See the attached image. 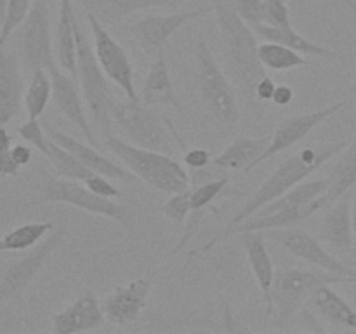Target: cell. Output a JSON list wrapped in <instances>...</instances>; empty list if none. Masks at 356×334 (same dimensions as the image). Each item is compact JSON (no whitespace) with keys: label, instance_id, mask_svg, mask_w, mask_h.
I'll use <instances>...</instances> for the list:
<instances>
[{"label":"cell","instance_id":"obj_1","mask_svg":"<svg viewBox=\"0 0 356 334\" xmlns=\"http://www.w3.org/2000/svg\"><path fill=\"white\" fill-rule=\"evenodd\" d=\"M221 38L222 58L232 79L245 93L254 94L256 84L266 75L259 61V44L254 30L238 16L233 0H214L212 3Z\"/></svg>","mask_w":356,"mask_h":334},{"label":"cell","instance_id":"obj_2","mask_svg":"<svg viewBox=\"0 0 356 334\" xmlns=\"http://www.w3.org/2000/svg\"><path fill=\"white\" fill-rule=\"evenodd\" d=\"M350 139H341V141H332V143H323L318 146H308V148L301 150L296 155L289 157L285 162H282L277 169L271 173V176L250 195L249 200L240 207V211L236 212L232 218V221L228 223V226H236L238 223L245 221L247 218L256 214L261 207H264L266 204L273 202L275 198L282 197L284 193H287L291 188H294L296 184H299L301 181H305L306 177L312 176L313 173H316L318 169H322V166H325L332 157L339 155L344 148L348 146Z\"/></svg>","mask_w":356,"mask_h":334},{"label":"cell","instance_id":"obj_3","mask_svg":"<svg viewBox=\"0 0 356 334\" xmlns=\"http://www.w3.org/2000/svg\"><path fill=\"white\" fill-rule=\"evenodd\" d=\"M104 145L138 180L153 190L167 195L190 190L191 180L188 173L177 160L167 153L143 148L134 143L117 138L111 132L104 134Z\"/></svg>","mask_w":356,"mask_h":334},{"label":"cell","instance_id":"obj_4","mask_svg":"<svg viewBox=\"0 0 356 334\" xmlns=\"http://www.w3.org/2000/svg\"><path fill=\"white\" fill-rule=\"evenodd\" d=\"M195 63H197V84L205 110L216 124L226 132L233 131L240 120V106L235 87L228 79L211 47L204 38L195 44Z\"/></svg>","mask_w":356,"mask_h":334},{"label":"cell","instance_id":"obj_5","mask_svg":"<svg viewBox=\"0 0 356 334\" xmlns=\"http://www.w3.org/2000/svg\"><path fill=\"white\" fill-rule=\"evenodd\" d=\"M40 186L35 204H68L89 214L113 219L125 232L132 233V216L127 205L118 204L113 198L101 197L90 191L76 180L54 176L47 170H38Z\"/></svg>","mask_w":356,"mask_h":334},{"label":"cell","instance_id":"obj_6","mask_svg":"<svg viewBox=\"0 0 356 334\" xmlns=\"http://www.w3.org/2000/svg\"><path fill=\"white\" fill-rule=\"evenodd\" d=\"M75 37H76V82L82 89L83 100L90 111L94 124L99 129L101 134L110 132L111 111H113L117 96L111 89V82L106 73L101 68L96 58L94 47L87 40L86 33L80 28L79 19L75 21Z\"/></svg>","mask_w":356,"mask_h":334},{"label":"cell","instance_id":"obj_7","mask_svg":"<svg viewBox=\"0 0 356 334\" xmlns=\"http://www.w3.org/2000/svg\"><path fill=\"white\" fill-rule=\"evenodd\" d=\"M355 278L332 271L302 270V268H282L275 273L273 291V315L280 329H285L292 317L309 301L316 289L322 285L355 284Z\"/></svg>","mask_w":356,"mask_h":334},{"label":"cell","instance_id":"obj_8","mask_svg":"<svg viewBox=\"0 0 356 334\" xmlns=\"http://www.w3.org/2000/svg\"><path fill=\"white\" fill-rule=\"evenodd\" d=\"M111 118L122 134L129 139V143L143 146V148L156 150L167 155L174 152L172 138H179L174 125L167 124V118L163 120L153 106H148L139 101H117L111 111Z\"/></svg>","mask_w":356,"mask_h":334},{"label":"cell","instance_id":"obj_9","mask_svg":"<svg viewBox=\"0 0 356 334\" xmlns=\"http://www.w3.org/2000/svg\"><path fill=\"white\" fill-rule=\"evenodd\" d=\"M87 23H89L90 33H92V47L96 58L110 82L115 84L127 100L139 101L134 84V66H132L127 51L122 47L120 42L115 40L104 23H101L94 14L87 13Z\"/></svg>","mask_w":356,"mask_h":334},{"label":"cell","instance_id":"obj_10","mask_svg":"<svg viewBox=\"0 0 356 334\" xmlns=\"http://www.w3.org/2000/svg\"><path fill=\"white\" fill-rule=\"evenodd\" d=\"M21 56L28 70L45 68L54 63L49 0H33L28 16L19 24Z\"/></svg>","mask_w":356,"mask_h":334},{"label":"cell","instance_id":"obj_11","mask_svg":"<svg viewBox=\"0 0 356 334\" xmlns=\"http://www.w3.org/2000/svg\"><path fill=\"white\" fill-rule=\"evenodd\" d=\"M268 237L280 247H284L292 256L306 261L312 267H316L325 271H332V273L337 275H344V277H351L356 280L355 268L348 267L336 254L327 250L322 246V240L313 237L309 232L291 226V228L271 230Z\"/></svg>","mask_w":356,"mask_h":334},{"label":"cell","instance_id":"obj_12","mask_svg":"<svg viewBox=\"0 0 356 334\" xmlns=\"http://www.w3.org/2000/svg\"><path fill=\"white\" fill-rule=\"evenodd\" d=\"M327 207V198L325 195L318 197L316 200L309 202L306 205H298V207H285L278 209V211L270 212V214L263 216H250L245 221L238 223L236 226H226L222 232L216 233L204 247H200L198 253H209V250L214 249L216 246H219L221 242H225L226 239L235 235H242V233L249 232H271V230L278 228H291V226L299 225L305 219L312 218L315 212L322 211Z\"/></svg>","mask_w":356,"mask_h":334},{"label":"cell","instance_id":"obj_13","mask_svg":"<svg viewBox=\"0 0 356 334\" xmlns=\"http://www.w3.org/2000/svg\"><path fill=\"white\" fill-rule=\"evenodd\" d=\"M346 106V101H337V103L329 104L325 108H320V110L308 111V113H299L292 115V117L284 118L280 124L275 127L273 136L268 141L266 148L263 150L259 157L256 159V162L250 166L249 170H252L254 167H257L259 164L266 162V160L273 159L278 153L285 152V150L292 148L298 143H301L302 139L308 138L312 134V131H315L322 122H325L327 118H330L332 115H336L337 111H341Z\"/></svg>","mask_w":356,"mask_h":334},{"label":"cell","instance_id":"obj_14","mask_svg":"<svg viewBox=\"0 0 356 334\" xmlns=\"http://www.w3.org/2000/svg\"><path fill=\"white\" fill-rule=\"evenodd\" d=\"M65 230H58L44 240L40 246H35L26 256L10 263L0 277V305L10 299H16L26 291L28 285L35 280L44 264L51 260L54 250L61 244Z\"/></svg>","mask_w":356,"mask_h":334},{"label":"cell","instance_id":"obj_15","mask_svg":"<svg viewBox=\"0 0 356 334\" xmlns=\"http://www.w3.org/2000/svg\"><path fill=\"white\" fill-rule=\"evenodd\" d=\"M209 13H214V7H198V9L179 10L172 14H149L129 24V31L146 51L159 52L165 47L169 38L176 31L198 17L207 16Z\"/></svg>","mask_w":356,"mask_h":334},{"label":"cell","instance_id":"obj_16","mask_svg":"<svg viewBox=\"0 0 356 334\" xmlns=\"http://www.w3.org/2000/svg\"><path fill=\"white\" fill-rule=\"evenodd\" d=\"M47 72L52 80V100H54L59 113L66 120L72 122L90 145H94L96 143V136H94L89 118H87L82 96H80V86L76 84V80L70 73L63 72L56 63H52L49 66Z\"/></svg>","mask_w":356,"mask_h":334},{"label":"cell","instance_id":"obj_17","mask_svg":"<svg viewBox=\"0 0 356 334\" xmlns=\"http://www.w3.org/2000/svg\"><path fill=\"white\" fill-rule=\"evenodd\" d=\"M149 291H152V280L148 277L134 278L125 285L113 289L103 303L106 320L117 326L136 322L145 310Z\"/></svg>","mask_w":356,"mask_h":334},{"label":"cell","instance_id":"obj_18","mask_svg":"<svg viewBox=\"0 0 356 334\" xmlns=\"http://www.w3.org/2000/svg\"><path fill=\"white\" fill-rule=\"evenodd\" d=\"M327 209L329 211L320 226V240L325 242L336 256H351L356 244L351 221V195H343Z\"/></svg>","mask_w":356,"mask_h":334},{"label":"cell","instance_id":"obj_19","mask_svg":"<svg viewBox=\"0 0 356 334\" xmlns=\"http://www.w3.org/2000/svg\"><path fill=\"white\" fill-rule=\"evenodd\" d=\"M104 319L106 317H104L103 305L97 299L96 292L87 291L80 298H76L72 305L51 317L52 333L75 334L94 331L103 324Z\"/></svg>","mask_w":356,"mask_h":334},{"label":"cell","instance_id":"obj_20","mask_svg":"<svg viewBox=\"0 0 356 334\" xmlns=\"http://www.w3.org/2000/svg\"><path fill=\"white\" fill-rule=\"evenodd\" d=\"M44 127L52 141H56L58 145H61L63 148L72 152L73 155H75L87 169L92 170V173L103 174V176L115 181H125V183H134V181L138 180L131 170L115 164L113 160H110L106 155H103V153H99L97 150H94L92 146L79 141V139H75L73 136H68L66 132L59 131V129L52 127L51 124H45Z\"/></svg>","mask_w":356,"mask_h":334},{"label":"cell","instance_id":"obj_21","mask_svg":"<svg viewBox=\"0 0 356 334\" xmlns=\"http://www.w3.org/2000/svg\"><path fill=\"white\" fill-rule=\"evenodd\" d=\"M242 246L245 249L249 267L252 270L254 278L257 282L261 296L264 303V315H273V299H271V291H273L275 282V263L271 260V254L266 247V239L264 232H249L242 233Z\"/></svg>","mask_w":356,"mask_h":334},{"label":"cell","instance_id":"obj_22","mask_svg":"<svg viewBox=\"0 0 356 334\" xmlns=\"http://www.w3.org/2000/svg\"><path fill=\"white\" fill-rule=\"evenodd\" d=\"M23 77L16 52L0 47V125L17 117L23 101Z\"/></svg>","mask_w":356,"mask_h":334},{"label":"cell","instance_id":"obj_23","mask_svg":"<svg viewBox=\"0 0 356 334\" xmlns=\"http://www.w3.org/2000/svg\"><path fill=\"white\" fill-rule=\"evenodd\" d=\"M139 100H141V103L148 104V106H172L179 111L183 110L176 89H174L172 79H170L169 65H167L163 49L156 52L155 59L149 65L146 79L143 82Z\"/></svg>","mask_w":356,"mask_h":334},{"label":"cell","instance_id":"obj_24","mask_svg":"<svg viewBox=\"0 0 356 334\" xmlns=\"http://www.w3.org/2000/svg\"><path fill=\"white\" fill-rule=\"evenodd\" d=\"M89 14L101 23L117 24L129 16L152 7H176L184 0H76Z\"/></svg>","mask_w":356,"mask_h":334},{"label":"cell","instance_id":"obj_25","mask_svg":"<svg viewBox=\"0 0 356 334\" xmlns=\"http://www.w3.org/2000/svg\"><path fill=\"white\" fill-rule=\"evenodd\" d=\"M76 14L72 0H59V16L56 23L54 49L58 65L63 72L70 73L76 80Z\"/></svg>","mask_w":356,"mask_h":334},{"label":"cell","instance_id":"obj_26","mask_svg":"<svg viewBox=\"0 0 356 334\" xmlns=\"http://www.w3.org/2000/svg\"><path fill=\"white\" fill-rule=\"evenodd\" d=\"M309 306L323 322H329L339 329L356 331V310L339 292L334 291L332 285H322L316 289L315 294L309 298Z\"/></svg>","mask_w":356,"mask_h":334},{"label":"cell","instance_id":"obj_27","mask_svg":"<svg viewBox=\"0 0 356 334\" xmlns=\"http://www.w3.org/2000/svg\"><path fill=\"white\" fill-rule=\"evenodd\" d=\"M266 145L268 141H264L263 138L238 136L219 155L212 159V166L222 170H245V173H249L250 166L263 153Z\"/></svg>","mask_w":356,"mask_h":334},{"label":"cell","instance_id":"obj_28","mask_svg":"<svg viewBox=\"0 0 356 334\" xmlns=\"http://www.w3.org/2000/svg\"><path fill=\"white\" fill-rule=\"evenodd\" d=\"M254 33L257 37H261L263 40L268 42H278V44H284L287 47L294 49V51L301 52L305 56H313V58H323V59H341L339 52L332 51V49L325 47V45H320L316 42H312L309 38H306L305 35L298 33L292 28H275L270 24L263 23L259 26L252 28Z\"/></svg>","mask_w":356,"mask_h":334},{"label":"cell","instance_id":"obj_29","mask_svg":"<svg viewBox=\"0 0 356 334\" xmlns=\"http://www.w3.org/2000/svg\"><path fill=\"white\" fill-rule=\"evenodd\" d=\"M356 184V132L350 139L346 148L341 152L339 160L332 167L329 176V188H327V207L334 204L337 198L346 195ZM325 207V209H327Z\"/></svg>","mask_w":356,"mask_h":334},{"label":"cell","instance_id":"obj_30","mask_svg":"<svg viewBox=\"0 0 356 334\" xmlns=\"http://www.w3.org/2000/svg\"><path fill=\"white\" fill-rule=\"evenodd\" d=\"M54 230L51 221H28L0 237V253H23L33 249L49 232Z\"/></svg>","mask_w":356,"mask_h":334},{"label":"cell","instance_id":"obj_31","mask_svg":"<svg viewBox=\"0 0 356 334\" xmlns=\"http://www.w3.org/2000/svg\"><path fill=\"white\" fill-rule=\"evenodd\" d=\"M327 188H329V180H315V181H301L299 184H296L294 188L284 193L282 197L275 198L273 202L266 204L264 207H261L259 211L254 216H263L270 214V212L278 211V209L285 207H298V205H306L309 202L316 200L318 197L327 193Z\"/></svg>","mask_w":356,"mask_h":334},{"label":"cell","instance_id":"obj_32","mask_svg":"<svg viewBox=\"0 0 356 334\" xmlns=\"http://www.w3.org/2000/svg\"><path fill=\"white\" fill-rule=\"evenodd\" d=\"M257 54H259L261 65L270 72H291V70L308 66V59L305 58V54L278 42L264 40V44H259Z\"/></svg>","mask_w":356,"mask_h":334},{"label":"cell","instance_id":"obj_33","mask_svg":"<svg viewBox=\"0 0 356 334\" xmlns=\"http://www.w3.org/2000/svg\"><path fill=\"white\" fill-rule=\"evenodd\" d=\"M52 97V80L45 68H37L31 72V80L24 93L23 103L26 108L28 118H40Z\"/></svg>","mask_w":356,"mask_h":334},{"label":"cell","instance_id":"obj_34","mask_svg":"<svg viewBox=\"0 0 356 334\" xmlns=\"http://www.w3.org/2000/svg\"><path fill=\"white\" fill-rule=\"evenodd\" d=\"M45 159L54 166L56 173L63 177H70V180L83 181L86 177H89L92 174V170L87 169L72 152H68L66 148H63L61 145H58L56 141H52L49 138V146L47 152H45Z\"/></svg>","mask_w":356,"mask_h":334},{"label":"cell","instance_id":"obj_35","mask_svg":"<svg viewBox=\"0 0 356 334\" xmlns=\"http://www.w3.org/2000/svg\"><path fill=\"white\" fill-rule=\"evenodd\" d=\"M226 186H228V177L226 176H218L214 180L195 184L191 188V211L211 207L212 202L225 193Z\"/></svg>","mask_w":356,"mask_h":334},{"label":"cell","instance_id":"obj_36","mask_svg":"<svg viewBox=\"0 0 356 334\" xmlns=\"http://www.w3.org/2000/svg\"><path fill=\"white\" fill-rule=\"evenodd\" d=\"M31 2H33V0H9V2H7L6 19L0 24V47L6 45V42L9 40L13 31L16 30V28H19V24L24 21V17L28 16Z\"/></svg>","mask_w":356,"mask_h":334},{"label":"cell","instance_id":"obj_37","mask_svg":"<svg viewBox=\"0 0 356 334\" xmlns=\"http://www.w3.org/2000/svg\"><path fill=\"white\" fill-rule=\"evenodd\" d=\"M162 212L172 225H184L191 212V188L170 195L165 204H163Z\"/></svg>","mask_w":356,"mask_h":334},{"label":"cell","instance_id":"obj_38","mask_svg":"<svg viewBox=\"0 0 356 334\" xmlns=\"http://www.w3.org/2000/svg\"><path fill=\"white\" fill-rule=\"evenodd\" d=\"M17 134H19L24 141L30 143L33 148H37L42 155H45L49 146V136L47 132H45V127L40 125L38 118H28L23 125H19Z\"/></svg>","mask_w":356,"mask_h":334},{"label":"cell","instance_id":"obj_39","mask_svg":"<svg viewBox=\"0 0 356 334\" xmlns=\"http://www.w3.org/2000/svg\"><path fill=\"white\" fill-rule=\"evenodd\" d=\"M264 23L275 28H292L291 9L285 0H264Z\"/></svg>","mask_w":356,"mask_h":334},{"label":"cell","instance_id":"obj_40","mask_svg":"<svg viewBox=\"0 0 356 334\" xmlns=\"http://www.w3.org/2000/svg\"><path fill=\"white\" fill-rule=\"evenodd\" d=\"M233 6L250 28L264 23V0H233Z\"/></svg>","mask_w":356,"mask_h":334},{"label":"cell","instance_id":"obj_41","mask_svg":"<svg viewBox=\"0 0 356 334\" xmlns=\"http://www.w3.org/2000/svg\"><path fill=\"white\" fill-rule=\"evenodd\" d=\"M82 183L86 184L90 191H94L96 195H101V197H108V198L120 197V190L111 183L110 177L103 176V174L92 173L89 177H86Z\"/></svg>","mask_w":356,"mask_h":334},{"label":"cell","instance_id":"obj_42","mask_svg":"<svg viewBox=\"0 0 356 334\" xmlns=\"http://www.w3.org/2000/svg\"><path fill=\"white\" fill-rule=\"evenodd\" d=\"M212 159L214 157L211 155V152L205 148H191L186 150L183 155L184 166L190 167L191 170L204 169V167H209L212 164Z\"/></svg>","mask_w":356,"mask_h":334},{"label":"cell","instance_id":"obj_43","mask_svg":"<svg viewBox=\"0 0 356 334\" xmlns=\"http://www.w3.org/2000/svg\"><path fill=\"white\" fill-rule=\"evenodd\" d=\"M275 89H277L275 80L264 75L263 79L256 84V87H254V96H256L259 101H263V103H268V101L273 100Z\"/></svg>","mask_w":356,"mask_h":334},{"label":"cell","instance_id":"obj_44","mask_svg":"<svg viewBox=\"0 0 356 334\" xmlns=\"http://www.w3.org/2000/svg\"><path fill=\"white\" fill-rule=\"evenodd\" d=\"M10 155H13V160L17 164V166L24 167L31 162L33 152H31L30 146L26 145H14L13 150H10Z\"/></svg>","mask_w":356,"mask_h":334},{"label":"cell","instance_id":"obj_45","mask_svg":"<svg viewBox=\"0 0 356 334\" xmlns=\"http://www.w3.org/2000/svg\"><path fill=\"white\" fill-rule=\"evenodd\" d=\"M292 100H294V90H292V87L282 84V86H277V89H275L271 103H275L277 106H287V104L292 103Z\"/></svg>","mask_w":356,"mask_h":334},{"label":"cell","instance_id":"obj_46","mask_svg":"<svg viewBox=\"0 0 356 334\" xmlns=\"http://www.w3.org/2000/svg\"><path fill=\"white\" fill-rule=\"evenodd\" d=\"M222 319H225V329L229 331V333H233V331H235V333H238V331H249L247 327L238 326V322H236L235 315H233L232 308H229L228 305L225 306V315H222Z\"/></svg>","mask_w":356,"mask_h":334},{"label":"cell","instance_id":"obj_47","mask_svg":"<svg viewBox=\"0 0 356 334\" xmlns=\"http://www.w3.org/2000/svg\"><path fill=\"white\" fill-rule=\"evenodd\" d=\"M13 136L6 129V125H0V157L7 155L13 150Z\"/></svg>","mask_w":356,"mask_h":334},{"label":"cell","instance_id":"obj_48","mask_svg":"<svg viewBox=\"0 0 356 334\" xmlns=\"http://www.w3.org/2000/svg\"><path fill=\"white\" fill-rule=\"evenodd\" d=\"M339 2L343 3V6L346 7L348 10H351V13H353L356 16V2H355V0H339Z\"/></svg>","mask_w":356,"mask_h":334},{"label":"cell","instance_id":"obj_49","mask_svg":"<svg viewBox=\"0 0 356 334\" xmlns=\"http://www.w3.org/2000/svg\"><path fill=\"white\" fill-rule=\"evenodd\" d=\"M7 2H9V0H0V24H2V21H3V19H6Z\"/></svg>","mask_w":356,"mask_h":334},{"label":"cell","instance_id":"obj_50","mask_svg":"<svg viewBox=\"0 0 356 334\" xmlns=\"http://www.w3.org/2000/svg\"><path fill=\"white\" fill-rule=\"evenodd\" d=\"M351 221H353V232H355V240H356V198L351 205Z\"/></svg>","mask_w":356,"mask_h":334},{"label":"cell","instance_id":"obj_51","mask_svg":"<svg viewBox=\"0 0 356 334\" xmlns=\"http://www.w3.org/2000/svg\"><path fill=\"white\" fill-rule=\"evenodd\" d=\"M355 89H356V75H355Z\"/></svg>","mask_w":356,"mask_h":334},{"label":"cell","instance_id":"obj_52","mask_svg":"<svg viewBox=\"0 0 356 334\" xmlns=\"http://www.w3.org/2000/svg\"><path fill=\"white\" fill-rule=\"evenodd\" d=\"M353 264H356V260H355V263H353Z\"/></svg>","mask_w":356,"mask_h":334}]
</instances>
